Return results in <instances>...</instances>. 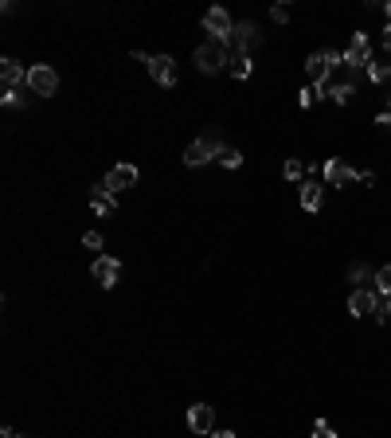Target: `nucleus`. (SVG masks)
Instances as JSON below:
<instances>
[{
	"label": "nucleus",
	"mask_w": 391,
	"mask_h": 438,
	"mask_svg": "<svg viewBox=\"0 0 391 438\" xmlns=\"http://www.w3.org/2000/svg\"><path fill=\"white\" fill-rule=\"evenodd\" d=\"M223 153V145H219V137L215 134H204V137H196L192 145H188L184 149V165H204V160H212V157H219Z\"/></svg>",
	"instance_id": "f257e3e1"
},
{
	"label": "nucleus",
	"mask_w": 391,
	"mask_h": 438,
	"mask_svg": "<svg viewBox=\"0 0 391 438\" xmlns=\"http://www.w3.org/2000/svg\"><path fill=\"white\" fill-rule=\"evenodd\" d=\"M28 86H32V94H40V98H52V94L59 90V75H55L47 63H35V67H28Z\"/></svg>",
	"instance_id": "f03ea898"
},
{
	"label": "nucleus",
	"mask_w": 391,
	"mask_h": 438,
	"mask_svg": "<svg viewBox=\"0 0 391 438\" xmlns=\"http://www.w3.org/2000/svg\"><path fill=\"white\" fill-rule=\"evenodd\" d=\"M227 63V43H204V47H196V67L204 71V75H215V71Z\"/></svg>",
	"instance_id": "7ed1b4c3"
},
{
	"label": "nucleus",
	"mask_w": 391,
	"mask_h": 438,
	"mask_svg": "<svg viewBox=\"0 0 391 438\" xmlns=\"http://www.w3.org/2000/svg\"><path fill=\"white\" fill-rule=\"evenodd\" d=\"M325 180H329V184H337V188H344V184H352V180H368V184H372V172H360V169H349V165H344V160H329V165H325Z\"/></svg>",
	"instance_id": "20e7f679"
},
{
	"label": "nucleus",
	"mask_w": 391,
	"mask_h": 438,
	"mask_svg": "<svg viewBox=\"0 0 391 438\" xmlns=\"http://www.w3.org/2000/svg\"><path fill=\"white\" fill-rule=\"evenodd\" d=\"M344 67H352V71L372 67V47H368V35H364V32H356V35L349 40V51H344Z\"/></svg>",
	"instance_id": "39448f33"
},
{
	"label": "nucleus",
	"mask_w": 391,
	"mask_h": 438,
	"mask_svg": "<svg viewBox=\"0 0 391 438\" xmlns=\"http://www.w3.org/2000/svg\"><path fill=\"white\" fill-rule=\"evenodd\" d=\"M332 63H344V55H337V51H313L309 55V78H313V86H321L325 78H329V71H332Z\"/></svg>",
	"instance_id": "423d86ee"
},
{
	"label": "nucleus",
	"mask_w": 391,
	"mask_h": 438,
	"mask_svg": "<svg viewBox=\"0 0 391 438\" xmlns=\"http://www.w3.org/2000/svg\"><path fill=\"white\" fill-rule=\"evenodd\" d=\"M204 32L212 35L215 43H227L231 35H235V24H231V16H227L223 8H212V12L204 16Z\"/></svg>",
	"instance_id": "0eeeda50"
},
{
	"label": "nucleus",
	"mask_w": 391,
	"mask_h": 438,
	"mask_svg": "<svg viewBox=\"0 0 391 438\" xmlns=\"http://www.w3.org/2000/svg\"><path fill=\"white\" fill-rule=\"evenodd\" d=\"M90 274L98 278V286L114 290V286H118V274H121V266H118V259H110V254H102V259H94Z\"/></svg>",
	"instance_id": "6e6552de"
},
{
	"label": "nucleus",
	"mask_w": 391,
	"mask_h": 438,
	"mask_svg": "<svg viewBox=\"0 0 391 438\" xmlns=\"http://www.w3.org/2000/svg\"><path fill=\"white\" fill-rule=\"evenodd\" d=\"M102 184L110 188V192H126V188L137 184V169H133V165H114V169L106 172Z\"/></svg>",
	"instance_id": "1a4fd4ad"
},
{
	"label": "nucleus",
	"mask_w": 391,
	"mask_h": 438,
	"mask_svg": "<svg viewBox=\"0 0 391 438\" xmlns=\"http://www.w3.org/2000/svg\"><path fill=\"white\" fill-rule=\"evenodd\" d=\"M349 313H352V317L380 313V294H375V290H356V294L349 297Z\"/></svg>",
	"instance_id": "9d476101"
},
{
	"label": "nucleus",
	"mask_w": 391,
	"mask_h": 438,
	"mask_svg": "<svg viewBox=\"0 0 391 438\" xmlns=\"http://www.w3.org/2000/svg\"><path fill=\"white\" fill-rule=\"evenodd\" d=\"M149 75H153L161 86H172L176 83V63H172L169 55H149Z\"/></svg>",
	"instance_id": "9b49d317"
},
{
	"label": "nucleus",
	"mask_w": 391,
	"mask_h": 438,
	"mask_svg": "<svg viewBox=\"0 0 391 438\" xmlns=\"http://www.w3.org/2000/svg\"><path fill=\"white\" fill-rule=\"evenodd\" d=\"M212 422H215V407H207V403L188 407V427H192L196 434H207V430H212Z\"/></svg>",
	"instance_id": "f8f14e48"
},
{
	"label": "nucleus",
	"mask_w": 391,
	"mask_h": 438,
	"mask_svg": "<svg viewBox=\"0 0 391 438\" xmlns=\"http://www.w3.org/2000/svg\"><path fill=\"white\" fill-rule=\"evenodd\" d=\"M24 67H20L16 59H4V67H0V83H4V94H16V86L24 83Z\"/></svg>",
	"instance_id": "ddd939ff"
},
{
	"label": "nucleus",
	"mask_w": 391,
	"mask_h": 438,
	"mask_svg": "<svg viewBox=\"0 0 391 438\" xmlns=\"http://www.w3.org/2000/svg\"><path fill=\"white\" fill-rule=\"evenodd\" d=\"M90 208L98 211V215H110V211L118 208V200H114V192L106 184H98V188H90Z\"/></svg>",
	"instance_id": "4468645a"
},
{
	"label": "nucleus",
	"mask_w": 391,
	"mask_h": 438,
	"mask_svg": "<svg viewBox=\"0 0 391 438\" xmlns=\"http://www.w3.org/2000/svg\"><path fill=\"white\" fill-rule=\"evenodd\" d=\"M298 200H301V208H306V211H317V208H321V184H317V180H301Z\"/></svg>",
	"instance_id": "2eb2a0df"
},
{
	"label": "nucleus",
	"mask_w": 391,
	"mask_h": 438,
	"mask_svg": "<svg viewBox=\"0 0 391 438\" xmlns=\"http://www.w3.org/2000/svg\"><path fill=\"white\" fill-rule=\"evenodd\" d=\"M235 40H239V55H247V51L258 43V32H255V24H243V28H235Z\"/></svg>",
	"instance_id": "dca6fc26"
},
{
	"label": "nucleus",
	"mask_w": 391,
	"mask_h": 438,
	"mask_svg": "<svg viewBox=\"0 0 391 438\" xmlns=\"http://www.w3.org/2000/svg\"><path fill=\"white\" fill-rule=\"evenodd\" d=\"M368 78H372L375 86L391 83V63H372V67H368Z\"/></svg>",
	"instance_id": "f3484780"
},
{
	"label": "nucleus",
	"mask_w": 391,
	"mask_h": 438,
	"mask_svg": "<svg viewBox=\"0 0 391 438\" xmlns=\"http://www.w3.org/2000/svg\"><path fill=\"white\" fill-rule=\"evenodd\" d=\"M251 71H255V67H251V55H239V59H231V75H235V78H251Z\"/></svg>",
	"instance_id": "a211bd4d"
},
{
	"label": "nucleus",
	"mask_w": 391,
	"mask_h": 438,
	"mask_svg": "<svg viewBox=\"0 0 391 438\" xmlns=\"http://www.w3.org/2000/svg\"><path fill=\"white\" fill-rule=\"evenodd\" d=\"M352 94H356V86H352V83H340V86H332V90H329V98H332V102H340V106H344V102H349Z\"/></svg>",
	"instance_id": "6ab92c4d"
},
{
	"label": "nucleus",
	"mask_w": 391,
	"mask_h": 438,
	"mask_svg": "<svg viewBox=\"0 0 391 438\" xmlns=\"http://www.w3.org/2000/svg\"><path fill=\"white\" fill-rule=\"evenodd\" d=\"M375 286H380V294L391 297V266H380V270H375Z\"/></svg>",
	"instance_id": "aec40b11"
},
{
	"label": "nucleus",
	"mask_w": 391,
	"mask_h": 438,
	"mask_svg": "<svg viewBox=\"0 0 391 438\" xmlns=\"http://www.w3.org/2000/svg\"><path fill=\"white\" fill-rule=\"evenodd\" d=\"M219 160L227 165V169H239V165H243V153H239V149H223Z\"/></svg>",
	"instance_id": "412c9836"
},
{
	"label": "nucleus",
	"mask_w": 391,
	"mask_h": 438,
	"mask_svg": "<svg viewBox=\"0 0 391 438\" xmlns=\"http://www.w3.org/2000/svg\"><path fill=\"white\" fill-rule=\"evenodd\" d=\"M317 94H321V90H317V86H301V94H298V102H301V106H313V102H317Z\"/></svg>",
	"instance_id": "4be33fe9"
},
{
	"label": "nucleus",
	"mask_w": 391,
	"mask_h": 438,
	"mask_svg": "<svg viewBox=\"0 0 391 438\" xmlns=\"http://www.w3.org/2000/svg\"><path fill=\"white\" fill-rule=\"evenodd\" d=\"M313 438H337V430H332L325 419H317V422H313Z\"/></svg>",
	"instance_id": "5701e85b"
},
{
	"label": "nucleus",
	"mask_w": 391,
	"mask_h": 438,
	"mask_svg": "<svg viewBox=\"0 0 391 438\" xmlns=\"http://www.w3.org/2000/svg\"><path fill=\"white\" fill-rule=\"evenodd\" d=\"M306 169H301V160H286V180H301Z\"/></svg>",
	"instance_id": "b1692460"
},
{
	"label": "nucleus",
	"mask_w": 391,
	"mask_h": 438,
	"mask_svg": "<svg viewBox=\"0 0 391 438\" xmlns=\"http://www.w3.org/2000/svg\"><path fill=\"white\" fill-rule=\"evenodd\" d=\"M83 247H90V251H102V235H98V231H86V235H83Z\"/></svg>",
	"instance_id": "393cba45"
},
{
	"label": "nucleus",
	"mask_w": 391,
	"mask_h": 438,
	"mask_svg": "<svg viewBox=\"0 0 391 438\" xmlns=\"http://www.w3.org/2000/svg\"><path fill=\"white\" fill-rule=\"evenodd\" d=\"M274 20H278V24H286V20H289V4H274Z\"/></svg>",
	"instance_id": "a878e982"
},
{
	"label": "nucleus",
	"mask_w": 391,
	"mask_h": 438,
	"mask_svg": "<svg viewBox=\"0 0 391 438\" xmlns=\"http://www.w3.org/2000/svg\"><path fill=\"white\" fill-rule=\"evenodd\" d=\"M375 126H380V129H383V134H391V114H387V110H383L380 118H375Z\"/></svg>",
	"instance_id": "bb28decb"
},
{
	"label": "nucleus",
	"mask_w": 391,
	"mask_h": 438,
	"mask_svg": "<svg viewBox=\"0 0 391 438\" xmlns=\"http://www.w3.org/2000/svg\"><path fill=\"white\" fill-rule=\"evenodd\" d=\"M383 47H387V51H391V24H387V28H383Z\"/></svg>",
	"instance_id": "cd10ccee"
},
{
	"label": "nucleus",
	"mask_w": 391,
	"mask_h": 438,
	"mask_svg": "<svg viewBox=\"0 0 391 438\" xmlns=\"http://www.w3.org/2000/svg\"><path fill=\"white\" fill-rule=\"evenodd\" d=\"M212 438H235V434H231V430H215Z\"/></svg>",
	"instance_id": "c85d7f7f"
},
{
	"label": "nucleus",
	"mask_w": 391,
	"mask_h": 438,
	"mask_svg": "<svg viewBox=\"0 0 391 438\" xmlns=\"http://www.w3.org/2000/svg\"><path fill=\"white\" fill-rule=\"evenodd\" d=\"M387 313H391V297H387V309H383V313H375V317H387Z\"/></svg>",
	"instance_id": "c756f323"
},
{
	"label": "nucleus",
	"mask_w": 391,
	"mask_h": 438,
	"mask_svg": "<svg viewBox=\"0 0 391 438\" xmlns=\"http://www.w3.org/2000/svg\"><path fill=\"white\" fill-rule=\"evenodd\" d=\"M387 114H391V94H387Z\"/></svg>",
	"instance_id": "7c9ffc66"
},
{
	"label": "nucleus",
	"mask_w": 391,
	"mask_h": 438,
	"mask_svg": "<svg viewBox=\"0 0 391 438\" xmlns=\"http://www.w3.org/2000/svg\"><path fill=\"white\" fill-rule=\"evenodd\" d=\"M387 16H391V0H387Z\"/></svg>",
	"instance_id": "2f4dec72"
},
{
	"label": "nucleus",
	"mask_w": 391,
	"mask_h": 438,
	"mask_svg": "<svg viewBox=\"0 0 391 438\" xmlns=\"http://www.w3.org/2000/svg\"><path fill=\"white\" fill-rule=\"evenodd\" d=\"M12 438H20V434H12Z\"/></svg>",
	"instance_id": "473e14b6"
}]
</instances>
